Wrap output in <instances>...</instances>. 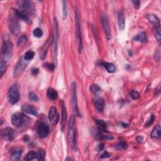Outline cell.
<instances>
[{
    "label": "cell",
    "instance_id": "obj_1",
    "mask_svg": "<svg viewBox=\"0 0 161 161\" xmlns=\"http://www.w3.org/2000/svg\"><path fill=\"white\" fill-rule=\"evenodd\" d=\"M75 117L72 115L70 118L68 126V140L69 144L74 150H77L76 132Z\"/></svg>",
    "mask_w": 161,
    "mask_h": 161
},
{
    "label": "cell",
    "instance_id": "obj_2",
    "mask_svg": "<svg viewBox=\"0 0 161 161\" xmlns=\"http://www.w3.org/2000/svg\"><path fill=\"white\" fill-rule=\"evenodd\" d=\"M18 6L19 8V11L23 12L25 14L33 15L35 13V8L33 3L28 0H21L18 1Z\"/></svg>",
    "mask_w": 161,
    "mask_h": 161
},
{
    "label": "cell",
    "instance_id": "obj_3",
    "mask_svg": "<svg viewBox=\"0 0 161 161\" xmlns=\"http://www.w3.org/2000/svg\"><path fill=\"white\" fill-rule=\"evenodd\" d=\"M18 19L14 11H13V14H10L8 16V25L10 32L14 35H18L20 32V27Z\"/></svg>",
    "mask_w": 161,
    "mask_h": 161
},
{
    "label": "cell",
    "instance_id": "obj_4",
    "mask_svg": "<svg viewBox=\"0 0 161 161\" xmlns=\"http://www.w3.org/2000/svg\"><path fill=\"white\" fill-rule=\"evenodd\" d=\"M30 119L27 116L22 113H16L11 117V123L16 127H21L28 124Z\"/></svg>",
    "mask_w": 161,
    "mask_h": 161
},
{
    "label": "cell",
    "instance_id": "obj_5",
    "mask_svg": "<svg viewBox=\"0 0 161 161\" xmlns=\"http://www.w3.org/2000/svg\"><path fill=\"white\" fill-rule=\"evenodd\" d=\"M53 58L57 63V52H58V40H59V29H58V23L56 18H54L53 21Z\"/></svg>",
    "mask_w": 161,
    "mask_h": 161
},
{
    "label": "cell",
    "instance_id": "obj_6",
    "mask_svg": "<svg viewBox=\"0 0 161 161\" xmlns=\"http://www.w3.org/2000/svg\"><path fill=\"white\" fill-rule=\"evenodd\" d=\"M75 20H76V31L77 38L78 40V51L80 53L83 50V37L81 33V30H80V16L78 10H75Z\"/></svg>",
    "mask_w": 161,
    "mask_h": 161
},
{
    "label": "cell",
    "instance_id": "obj_7",
    "mask_svg": "<svg viewBox=\"0 0 161 161\" xmlns=\"http://www.w3.org/2000/svg\"><path fill=\"white\" fill-rule=\"evenodd\" d=\"M7 97L9 103L11 105H15L20 99V94L19 88L16 84H13L9 88Z\"/></svg>",
    "mask_w": 161,
    "mask_h": 161
},
{
    "label": "cell",
    "instance_id": "obj_8",
    "mask_svg": "<svg viewBox=\"0 0 161 161\" xmlns=\"http://www.w3.org/2000/svg\"><path fill=\"white\" fill-rule=\"evenodd\" d=\"M13 43L8 40H3V46L2 47V56L4 60L10 59L13 53Z\"/></svg>",
    "mask_w": 161,
    "mask_h": 161
},
{
    "label": "cell",
    "instance_id": "obj_9",
    "mask_svg": "<svg viewBox=\"0 0 161 161\" xmlns=\"http://www.w3.org/2000/svg\"><path fill=\"white\" fill-rule=\"evenodd\" d=\"M71 89H72V102L73 105L74 111L76 113V115L80 117H81V115L80 114L78 105V98H77V86L75 82L72 83V86H71Z\"/></svg>",
    "mask_w": 161,
    "mask_h": 161
},
{
    "label": "cell",
    "instance_id": "obj_10",
    "mask_svg": "<svg viewBox=\"0 0 161 161\" xmlns=\"http://www.w3.org/2000/svg\"><path fill=\"white\" fill-rule=\"evenodd\" d=\"M37 132L39 137L42 138H46L49 133L48 125L45 122H40L37 126Z\"/></svg>",
    "mask_w": 161,
    "mask_h": 161
},
{
    "label": "cell",
    "instance_id": "obj_11",
    "mask_svg": "<svg viewBox=\"0 0 161 161\" xmlns=\"http://www.w3.org/2000/svg\"><path fill=\"white\" fill-rule=\"evenodd\" d=\"M28 61H26L24 59V57H21L20 60L17 62L15 67L14 69V76H19L24 72V70L26 69L28 66Z\"/></svg>",
    "mask_w": 161,
    "mask_h": 161
},
{
    "label": "cell",
    "instance_id": "obj_12",
    "mask_svg": "<svg viewBox=\"0 0 161 161\" xmlns=\"http://www.w3.org/2000/svg\"><path fill=\"white\" fill-rule=\"evenodd\" d=\"M48 120L52 126H56L59 121V115L56 107H51L48 112Z\"/></svg>",
    "mask_w": 161,
    "mask_h": 161
},
{
    "label": "cell",
    "instance_id": "obj_13",
    "mask_svg": "<svg viewBox=\"0 0 161 161\" xmlns=\"http://www.w3.org/2000/svg\"><path fill=\"white\" fill-rule=\"evenodd\" d=\"M101 23L103 25V27L105 33L106 35V37L107 40H109L111 38V29L110 27L108 19H107L105 15H101Z\"/></svg>",
    "mask_w": 161,
    "mask_h": 161
},
{
    "label": "cell",
    "instance_id": "obj_14",
    "mask_svg": "<svg viewBox=\"0 0 161 161\" xmlns=\"http://www.w3.org/2000/svg\"><path fill=\"white\" fill-rule=\"evenodd\" d=\"M14 130L10 127L4 128L1 132V137L4 140L6 141H12L13 138H14Z\"/></svg>",
    "mask_w": 161,
    "mask_h": 161
},
{
    "label": "cell",
    "instance_id": "obj_15",
    "mask_svg": "<svg viewBox=\"0 0 161 161\" xmlns=\"http://www.w3.org/2000/svg\"><path fill=\"white\" fill-rule=\"evenodd\" d=\"M61 110H62V120H61V130L62 132L64 131V128L66 127V124L67 122V110L65 103L63 100H61Z\"/></svg>",
    "mask_w": 161,
    "mask_h": 161
},
{
    "label": "cell",
    "instance_id": "obj_16",
    "mask_svg": "<svg viewBox=\"0 0 161 161\" xmlns=\"http://www.w3.org/2000/svg\"><path fill=\"white\" fill-rule=\"evenodd\" d=\"M13 11H14L15 14L16 15V16L19 19L23 20L27 24H30L31 23H32V20H31L30 16L28 15H26L25 14V13L19 11V10H16V9H13Z\"/></svg>",
    "mask_w": 161,
    "mask_h": 161
},
{
    "label": "cell",
    "instance_id": "obj_17",
    "mask_svg": "<svg viewBox=\"0 0 161 161\" xmlns=\"http://www.w3.org/2000/svg\"><path fill=\"white\" fill-rule=\"evenodd\" d=\"M21 110L22 111H24V112L28 113L29 115H32L33 116H35V117H37L38 115V111L36 109L35 107L30 105H24L22 106L21 107Z\"/></svg>",
    "mask_w": 161,
    "mask_h": 161
},
{
    "label": "cell",
    "instance_id": "obj_18",
    "mask_svg": "<svg viewBox=\"0 0 161 161\" xmlns=\"http://www.w3.org/2000/svg\"><path fill=\"white\" fill-rule=\"evenodd\" d=\"M118 24L119 30L120 31H123L125 28V20L122 11H120L118 13Z\"/></svg>",
    "mask_w": 161,
    "mask_h": 161
},
{
    "label": "cell",
    "instance_id": "obj_19",
    "mask_svg": "<svg viewBox=\"0 0 161 161\" xmlns=\"http://www.w3.org/2000/svg\"><path fill=\"white\" fill-rule=\"evenodd\" d=\"M95 105L97 110L100 112H103L105 109V101L103 98H100L96 99L95 101Z\"/></svg>",
    "mask_w": 161,
    "mask_h": 161
},
{
    "label": "cell",
    "instance_id": "obj_20",
    "mask_svg": "<svg viewBox=\"0 0 161 161\" xmlns=\"http://www.w3.org/2000/svg\"><path fill=\"white\" fill-rule=\"evenodd\" d=\"M160 137V125H157L154 127L152 131L150 133V138L152 139H157Z\"/></svg>",
    "mask_w": 161,
    "mask_h": 161
},
{
    "label": "cell",
    "instance_id": "obj_21",
    "mask_svg": "<svg viewBox=\"0 0 161 161\" xmlns=\"http://www.w3.org/2000/svg\"><path fill=\"white\" fill-rule=\"evenodd\" d=\"M133 40H134V41H136V42H141V43L146 42H147L146 33L144 32H140L139 33L136 35L133 38Z\"/></svg>",
    "mask_w": 161,
    "mask_h": 161
},
{
    "label": "cell",
    "instance_id": "obj_22",
    "mask_svg": "<svg viewBox=\"0 0 161 161\" xmlns=\"http://www.w3.org/2000/svg\"><path fill=\"white\" fill-rule=\"evenodd\" d=\"M47 96L49 100H56L58 98V93L54 89L52 88H48L47 92Z\"/></svg>",
    "mask_w": 161,
    "mask_h": 161
},
{
    "label": "cell",
    "instance_id": "obj_23",
    "mask_svg": "<svg viewBox=\"0 0 161 161\" xmlns=\"http://www.w3.org/2000/svg\"><path fill=\"white\" fill-rule=\"evenodd\" d=\"M101 65L104 67L109 73H113L115 72L116 68L113 64L110 63V62H103L101 63Z\"/></svg>",
    "mask_w": 161,
    "mask_h": 161
},
{
    "label": "cell",
    "instance_id": "obj_24",
    "mask_svg": "<svg viewBox=\"0 0 161 161\" xmlns=\"http://www.w3.org/2000/svg\"><path fill=\"white\" fill-rule=\"evenodd\" d=\"M147 19L149 20L150 23L154 25L160 24V20L159 18L154 14H148L147 15Z\"/></svg>",
    "mask_w": 161,
    "mask_h": 161
},
{
    "label": "cell",
    "instance_id": "obj_25",
    "mask_svg": "<svg viewBox=\"0 0 161 161\" xmlns=\"http://www.w3.org/2000/svg\"><path fill=\"white\" fill-rule=\"evenodd\" d=\"M155 26L153 28V33L154 35V36L155 38L157 39V42L159 43H160L161 41V33H160V26L159 25H154Z\"/></svg>",
    "mask_w": 161,
    "mask_h": 161
},
{
    "label": "cell",
    "instance_id": "obj_26",
    "mask_svg": "<svg viewBox=\"0 0 161 161\" xmlns=\"http://www.w3.org/2000/svg\"><path fill=\"white\" fill-rule=\"evenodd\" d=\"M95 122L100 131L106 132V123L102 120H96Z\"/></svg>",
    "mask_w": 161,
    "mask_h": 161
},
{
    "label": "cell",
    "instance_id": "obj_27",
    "mask_svg": "<svg viewBox=\"0 0 161 161\" xmlns=\"http://www.w3.org/2000/svg\"><path fill=\"white\" fill-rule=\"evenodd\" d=\"M23 151L22 150H15L14 152H13L11 154V160H19L20 159L21 156Z\"/></svg>",
    "mask_w": 161,
    "mask_h": 161
},
{
    "label": "cell",
    "instance_id": "obj_28",
    "mask_svg": "<svg viewBox=\"0 0 161 161\" xmlns=\"http://www.w3.org/2000/svg\"><path fill=\"white\" fill-rule=\"evenodd\" d=\"M100 91H101V89L98 84H92L90 86V91L91 92L92 94H93L94 95L97 96L98 94L100 93Z\"/></svg>",
    "mask_w": 161,
    "mask_h": 161
},
{
    "label": "cell",
    "instance_id": "obj_29",
    "mask_svg": "<svg viewBox=\"0 0 161 161\" xmlns=\"http://www.w3.org/2000/svg\"><path fill=\"white\" fill-rule=\"evenodd\" d=\"M34 56H35V52L32 51H28L25 53L24 58L25 61H30L33 59Z\"/></svg>",
    "mask_w": 161,
    "mask_h": 161
},
{
    "label": "cell",
    "instance_id": "obj_30",
    "mask_svg": "<svg viewBox=\"0 0 161 161\" xmlns=\"http://www.w3.org/2000/svg\"><path fill=\"white\" fill-rule=\"evenodd\" d=\"M6 66V61L1 59V62H0V76H1V77H2L4 73H5Z\"/></svg>",
    "mask_w": 161,
    "mask_h": 161
},
{
    "label": "cell",
    "instance_id": "obj_31",
    "mask_svg": "<svg viewBox=\"0 0 161 161\" xmlns=\"http://www.w3.org/2000/svg\"><path fill=\"white\" fill-rule=\"evenodd\" d=\"M37 153L34 151H30L29 152L26 154V157L25 158V160H32L35 159H37Z\"/></svg>",
    "mask_w": 161,
    "mask_h": 161
},
{
    "label": "cell",
    "instance_id": "obj_32",
    "mask_svg": "<svg viewBox=\"0 0 161 161\" xmlns=\"http://www.w3.org/2000/svg\"><path fill=\"white\" fill-rule=\"evenodd\" d=\"M62 5H63V8H62V19L64 20L67 19V16H68L67 2L66 1H62Z\"/></svg>",
    "mask_w": 161,
    "mask_h": 161
},
{
    "label": "cell",
    "instance_id": "obj_33",
    "mask_svg": "<svg viewBox=\"0 0 161 161\" xmlns=\"http://www.w3.org/2000/svg\"><path fill=\"white\" fill-rule=\"evenodd\" d=\"M115 148L118 150H126L128 148V145L126 142H120L117 145H115Z\"/></svg>",
    "mask_w": 161,
    "mask_h": 161
},
{
    "label": "cell",
    "instance_id": "obj_34",
    "mask_svg": "<svg viewBox=\"0 0 161 161\" xmlns=\"http://www.w3.org/2000/svg\"><path fill=\"white\" fill-rule=\"evenodd\" d=\"M37 160H44L45 157H46V151L43 149L39 150L38 152L37 153Z\"/></svg>",
    "mask_w": 161,
    "mask_h": 161
},
{
    "label": "cell",
    "instance_id": "obj_35",
    "mask_svg": "<svg viewBox=\"0 0 161 161\" xmlns=\"http://www.w3.org/2000/svg\"><path fill=\"white\" fill-rule=\"evenodd\" d=\"M33 35L37 38H40L42 37L43 36V31L39 28H37L34 29L33 32Z\"/></svg>",
    "mask_w": 161,
    "mask_h": 161
},
{
    "label": "cell",
    "instance_id": "obj_36",
    "mask_svg": "<svg viewBox=\"0 0 161 161\" xmlns=\"http://www.w3.org/2000/svg\"><path fill=\"white\" fill-rule=\"evenodd\" d=\"M26 40H27V38H26L25 35H21V36L19 38V40H18V42H17L18 46H23V45H24L26 42Z\"/></svg>",
    "mask_w": 161,
    "mask_h": 161
},
{
    "label": "cell",
    "instance_id": "obj_37",
    "mask_svg": "<svg viewBox=\"0 0 161 161\" xmlns=\"http://www.w3.org/2000/svg\"><path fill=\"white\" fill-rule=\"evenodd\" d=\"M155 115H150V117L149 118L148 120H147V122H146L145 124V127H150V125L154 123V122L155 121Z\"/></svg>",
    "mask_w": 161,
    "mask_h": 161
},
{
    "label": "cell",
    "instance_id": "obj_38",
    "mask_svg": "<svg viewBox=\"0 0 161 161\" xmlns=\"http://www.w3.org/2000/svg\"><path fill=\"white\" fill-rule=\"evenodd\" d=\"M28 98H29V100L31 101H33V102H36L38 100V96L36 95V94L34 93L33 92H30L29 93Z\"/></svg>",
    "mask_w": 161,
    "mask_h": 161
},
{
    "label": "cell",
    "instance_id": "obj_39",
    "mask_svg": "<svg viewBox=\"0 0 161 161\" xmlns=\"http://www.w3.org/2000/svg\"><path fill=\"white\" fill-rule=\"evenodd\" d=\"M130 96L133 100H138L140 97L139 93L135 90H132L130 92Z\"/></svg>",
    "mask_w": 161,
    "mask_h": 161
},
{
    "label": "cell",
    "instance_id": "obj_40",
    "mask_svg": "<svg viewBox=\"0 0 161 161\" xmlns=\"http://www.w3.org/2000/svg\"><path fill=\"white\" fill-rule=\"evenodd\" d=\"M43 66L46 69H47L48 71H52L54 70L55 68H56L55 64H52V63H48V62H47V63H45L43 64Z\"/></svg>",
    "mask_w": 161,
    "mask_h": 161
},
{
    "label": "cell",
    "instance_id": "obj_41",
    "mask_svg": "<svg viewBox=\"0 0 161 161\" xmlns=\"http://www.w3.org/2000/svg\"><path fill=\"white\" fill-rule=\"evenodd\" d=\"M132 3L136 9H139L140 8V1H138V0H135V1H132Z\"/></svg>",
    "mask_w": 161,
    "mask_h": 161
},
{
    "label": "cell",
    "instance_id": "obj_42",
    "mask_svg": "<svg viewBox=\"0 0 161 161\" xmlns=\"http://www.w3.org/2000/svg\"><path fill=\"white\" fill-rule=\"evenodd\" d=\"M110 157V154L108 152H105L101 155V159H105V158H109Z\"/></svg>",
    "mask_w": 161,
    "mask_h": 161
},
{
    "label": "cell",
    "instance_id": "obj_43",
    "mask_svg": "<svg viewBox=\"0 0 161 161\" xmlns=\"http://www.w3.org/2000/svg\"><path fill=\"white\" fill-rule=\"evenodd\" d=\"M143 140H144V138H143L142 136H140V135H138L136 137V141L139 143V144H141V143H142L143 142Z\"/></svg>",
    "mask_w": 161,
    "mask_h": 161
},
{
    "label": "cell",
    "instance_id": "obj_44",
    "mask_svg": "<svg viewBox=\"0 0 161 161\" xmlns=\"http://www.w3.org/2000/svg\"><path fill=\"white\" fill-rule=\"evenodd\" d=\"M39 72V69L38 68H33L32 69V74L33 75V76H36L38 74Z\"/></svg>",
    "mask_w": 161,
    "mask_h": 161
},
{
    "label": "cell",
    "instance_id": "obj_45",
    "mask_svg": "<svg viewBox=\"0 0 161 161\" xmlns=\"http://www.w3.org/2000/svg\"><path fill=\"white\" fill-rule=\"evenodd\" d=\"M105 148V144H103V143H101V144L98 146V149H99V150H103Z\"/></svg>",
    "mask_w": 161,
    "mask_h": 161
},
{
    "label": "cell",
    "instance_id": "obj_46",
    "mask_svg": "<svg viewBox=\"0 0 161 161\" xmlns=\"http://www.w3.org/2000/svg\"><path fill=\"white\" fill-rule=\"evenodd\" d=\"M155 93H156V95H158L160 94V85H159V86L157 87V88L156 89Z\"/></svg>",
    "mask_w": 161,
    "mask_h": 161
},
{
    "label": "cell",
    "instance_id": "obj_47",
    "mask_svg": "<svg viewBox=\"0 0 161 161\" xmlns=\"http://www.w3.org/2000/svg\"><path fill=\"white\" fill-rule=\"evenodd\" d=\"M122 124L123 125V127H125H125H128V125L127 124H126V123H122Z\"/></svg>",
    "mask_w": 161,
    "mask_h": 161
}]
</instances>
